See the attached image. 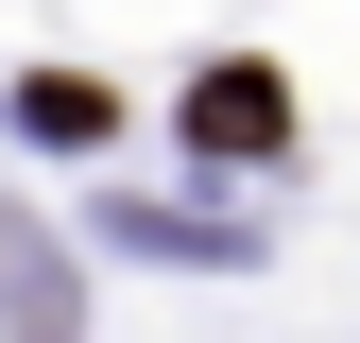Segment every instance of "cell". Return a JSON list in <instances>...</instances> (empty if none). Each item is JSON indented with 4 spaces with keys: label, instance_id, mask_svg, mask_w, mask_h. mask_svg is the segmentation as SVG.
Masks as SVG:
<instances>
[{
    "label": "cell",
    "instance_id": "1",
    "mask_svg": "<svg viewBox=\"0 0 360 343\" xmlns=\"http://www.w3.org/2000/svg\"><path fill=\"white\" fill-rule=\"evenodd\" d=\"M189 155H206V172L292 155V86H275V69H206V86H189Z\"/></svg>",
    "mask_w": 360,
    "mask_h": 343
},
{
    "label": "cell",
    "instance_id": "2",
    "mask_svg": "<svg viewBox=\"0 0 360 343\" xmlns=\"http://www.w3.org/2000/svg\"><path fill=\"white\" fill-rule=\"evenodd\" d=\"M18 138H52V155H103V138H120V86H86V69H34V86H18Z\"/></svg>",
    "mask_w": 360,
    "mask_h": 343
}]
</instances>
